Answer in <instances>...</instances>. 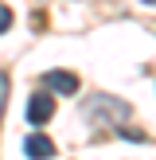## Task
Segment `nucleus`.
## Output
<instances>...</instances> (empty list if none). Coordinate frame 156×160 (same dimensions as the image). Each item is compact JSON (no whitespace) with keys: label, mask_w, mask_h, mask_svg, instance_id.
I'll return each instance as SVG.
<instances>
[{"label":"nucleus","mask_w":156,"mask_h":160,"mask_svg":"<svg viewBox=\"0 0 156 160\" xmlns=\"http://www.w3.org/2000/svg\"><path fill=\"white\" fill-rule=\"evenodd\" d=\"M86 113H90V121H98V113H109L113 121H129V102L98 94V98H90V102H86Z\"/></svg>","instance_id":"f257e3e1"},{"label":"nucleus","mask_w":156,"mask_h":160,"mask_svg":"<svg viewBox=\"0 0 156 160\" xmlns=\"http://www.w3.org/2000/svg\"><path fill=\"white\" fill-rule=\"evenodd\" d=\"M51 117H55V98H51V94H43V90L31 94V102H27V121L39 129V125H47Z\"/></svg>","instance_id":"f03ea898"},{"label":"nucleus","mask_w":156,"mask_h":160,"mask_svg":"<svg viewBox=\"0 0 156 160\" xmlns=\"http://www.w3.org/2000/svg\"><path fill=\"white\" fill-rule=\"evenodd\" d=\"M43 86L55 90V94H78V74H70V70H47Z\"/></svg>","instance_id":"7ed1b4c3"},{"label":"nucleus","mask_w":156,"mask_h":160,"mask_svg":"<svg viewBox=\"0 0 156 160\" xmlns=\"http://www.w3.org/2000/svg\"><path fill=\"white\" fill-rule=\"evenodd\" d=\"M23 152H27V160H51L55 145H51V137H43V133H31V137L23 141Z\"/></svg>","instance_id":"20e7f679"},{"label":"nucleus","mask_w":156,"mask_h":160,"mask_svg":"<svg viewBox=\"0 0 156 160\" xmlns=\"http://www.w3.org/2000/svg\"><path fill=\"white\" fill-rule=\"evenodd\" d=\"M8 28H12V8H8V4H0V35H4Z\"/></svg>","instance_id":"39448f33"},{"label":"nucleus","mask_w":156,"mask_h":160,"mask_svg":"<svg viewBox=\"0 0 156 160\" xmlns=\"http://www.w3.org/2000/svg\"><path fill=\"white\" fill-rule=\"evenodd\" d=\"M4 106H8V74L0 70V117H4Z\"/></svg>","instance_id":"423d86ee"},{"label":"nucleus","mask_w":156,"mask_h":160,"mask_svg":"<svg viewBox=\"0 0 156 160\" xmlns=\"http://www.w3.org/2000/svg\"><path fill=\"white\" fill-rule=\"evenodd\" d=\"M144 4H148V8H156V0H144Z\"/></svg>","instance_id":"0eeeda50"}]
</instances>
